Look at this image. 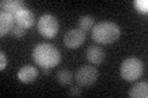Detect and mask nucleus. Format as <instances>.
<instances>
[{
    "instance_id": "1",
    "label": "nucleus",
    "mask_w": 148,
    "mask_h": 98,
    "mask_svg": "<svg viewBox=\"0 0 148 98\" xmlns=\"http://www.w3.org/2000/svg\"><path fill=\"white\" fill-rule=\"evenodd\" d=\"M32 58L41 68H54L61 62V52L51 43H38L32 49Z\"/></svg>"
},
{
    "instance_id": "2",
    "label": "nucleus",
    "mask_w": 148,
    "mask_h": 98,
    "mask_svg": "<svg viewBox=\"0 0 148 98\" xmlns=\"http://www.w3.org/2000/svg\"><path fill=\"white\" fill-rule=\"evenodd\" d=\"M121 30L115 22L111 21H101L94 25L91 30V37L96 43L100 44H110L114 43L120 38Z\"/></svg>"
},
{
    "instance_id": "3",
    "label": "nucleus",
    "mask_w": 148,
    "mask_h": 98,
    "mask_svg": "<svg viewBox=\"0 0 148 98\" xmlns=\"http://www.w3.org/2000/svg\"><path fill=\"white\" fill-rule=\"evenodd\" d=\"M120 74L126 81H135L143 74V63L137 57H128L121 63Z\"/></svg>"
},
{
    "instance_id": "4",
    "label": "nucleus",
    "mask_w": 148,
    "mask_h": 98,
    "mask_svg": "<svg viewBox=\"0 0 148 98\" xmlns=\"http://www.w3.org/2000/svg\"><path fill=\"white\" fill-rule=\"evenodd\" d=\"M38 32L46 38H53L59 31V23L57 17L52 14H43L37 22Z\"/></svg>"
},
{
    "instance_id": "5",
    "label": "nucleus",
    "mask_w": 148,
    "mask_h": 98,
    "mask_svg": "<svg viewBox=\"0 0 148 98\" xmlns=\"http://www.w3.org/2000/svg\"><path fill=\"white\" fill-rule=\"evenodd\" d=\"M74 77H75V81L79 86L88 87V86H91L98 80L99 71L92 65H84V66H80L77 70Z\"/></svg>"
},
{
    "instance_id": "6",
    "label": "nucleus",
    "mask_w": 148,
    "mask_h": 98,
    "mask_svg": "<svg viewBox=\"0 0 148 98\" xmlns=\"http://www.w3.org/2000/svg\"><path fill=\"white\" fill-rule=\"evenodd\" d=\"M85 32L80 30V28H72L66 32L64 34V44L66 47L71 49H74V48H78L80 47L83 43L85 42Z\"/></svg>"
},
{
    "instance_id": "7",
    "label": "nucleus",
    "mask_w": 148,
    "mask_h": 98,
    "mask_svg": "<svg viewBox=\"0 0 148 98\" xmlns=\"http://www.w3.org/2000/svg\"><path fill=\"white\" fill-rule=\"evenodd\" d=\"M14 18H15L16 25H20L24 28H29V27L34 26L35 23V14L26 5L20 7L14 14Z\"/></svg>"
},
{
    "instance_id": "8",
    "label": "nucleus",
    "mask_w": 148,
    "mask_h": 98,
    "mask_svg": "<svg viewBox=\"0 0 148 98\" xmlns=\"http://www.w3.org/2000/svg\"><path fill=\"white\" fill-rule=\"evenodd\" d=\"M37 76H38V71L32 65H25L17 71V78L24 83H30L35 81Z\"/></svg>"
},
{
    "instance_id": "9",
    "label": "nucleus",
    "mask_w": 148,
    "mask_h": 98,
    "mask_svg": "<svg viewBox=\"0 0 148 98\" xmlns=\"http://www.w3.org/2000/svg\"><path fill=\"white\" fill-rule=\"evenodd\" d=\"M86 59L88 62H90L91 64H101L105 60V52L104 49L99 45H90L86 49Z\"/></svg>"
},
{
    "instance_id": "10",
    "label": "nucleus",
    "mask_w": 148,
    "mask_h": 98,
    "mask_svg": "<svg viewBox=\"0 0 148 98\" xmlns=\"http://www.w3.org/2000/svg\"><path fill=\"white\" fill-rule=\"evenodd\" d=\"M15 26V18L11 14L1 11L0 12V34L4 36L8 32H11Z\"/></svg>"
},
{
    "instance_id": "11",
    "label": "nucleus",
    "mask_w": 148,
    "mask_h": 98,
    "mask_svg": "<svg viewBox=\"0 0 148 98\" xmlns=\"http://www.w3.org/2000/svg\"><path fill=\"white\" fill-rule=\"evenodd\" d=\"M128 95L132 98H147L148 97V83L146 81L135 83V85L130 88Z\"/></svg>"
},
{
    "instance_id": "12",
    "label": "nucleus",
    "mask_w": 148,
    "mask_h": 98,
    "mask_svg": "<svg viewBox=\"0 0 148 98\" xmlns=\"http://www.w3.org/2000/svg\"><path fill=\"white\" fill-rule=\"evenodd\" d=\"M22 6H25V3L21 0H3L1 1V10L11 14L12 16Z\"/></svg>"
},
{
    "instance_id": "13",
    "label": "nucleus",
    "mask_w": 148,
    "mask_h": 98,
    "mask_svg": "<svg viewBox=\"0 0 148 98\" xmlns=\"http://www.w3.org/2000/svg\"><path fill=\"white\" fill-rule=\"evenodd\" d=\"M57 80L58 82L63 86H67V85H71L72 81H73V72L69 71V70H59L57 72Z\"/></svg>"
},
{
    "instance_id": "14",
    "label": "nucleus",
    "mask_w": 148,
    "mask_h": 98,
    "mask_svg": "<svg viewBox=\"0 0 148 98\" xmlns=\"http://www.w3.org/2000/svg\"><path fill=\"white\" fill-rule=\"evenodd\" d=\"M79 28L83 30V31H89V30H92L94 27V17L90 16V15H83L79 17Z\"/></svg>"
},
{
    "instance_id": "15",
    "label": "nucleus",
    "mask_w": 148,
    "mask_h": 98,
    "mask_svg": "<svg viewBox=\"0 0 148 98\" xmlns=\"http://www.w3.org/2000/svg\"><path fill=\"white\" fill-rule=\"evenodd\" d=\"M133 6L136 7L138 12L146 14L148 11V1L147 0H135L133 1Z\"/></svg>"
},
{
    "instance_id": "16",
    "label": "nucleus",
    "mask_w": 148,
    "mask_h": 98,
    "mask_svg": "<svg viewBox=\"0 0 148 98\" xmlns=\"http://www.w3.org/2000/svg\"><path fill=\"white\" fill-rule=\"evenodd\" d=\"M25 32H26V28L21 27L20 25H15L14 26V28H12V31H11V33H12V36L17 37V38H21V37L25 34Z\"/></svg>"
},
{
    "instance_id": "17",
    "label": "nucleus",
    "mask_w": 148,
    "mask_h": 98,
    "mask_svg": "<svg viewBox=\"0 0 148 98\" xmlns=\"http://www.w3.org/2000/svg\"><path fill=\"white\" fill-rule=\"evenodd\" d=\"M8 65V57L4 52H0V70H5Z\"/></svg>"
},
{
    "instance_id": "18",
    "label": "nucleus",
    "mask_w": 148,
    "mask_h": 98,
    "mask_svg": "<svg viewBox=\"0 0 148 98\" xmlns=\"http://www.w3.org/2000/svg\"><path fill=\"white\" fill-rule=\"evenodd\" d=\"M69 95L71 96H80L82 95V90L79 86H72L71 91H69Z\"/></svg>"
},
{
    "instance_id": "19",
    "label": "nucleus",
    "mask_w": 148,
    "mask_h": 98,
    "mask_svg": "<svg viewBox=\"0 0 148 98\" xmlns=\"http://www.w3.org/2000/svg\"><path fill=\"white\" fill-rule=\"evenodd\" d=\"M43 74H49L51 72V68H42Z\"/></svg>"
}]
</instances>
